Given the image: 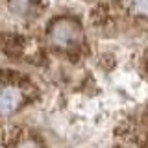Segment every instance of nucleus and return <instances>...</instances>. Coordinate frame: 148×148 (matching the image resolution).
I'll return each mask as SVG.
<instances>
[{
  "label": "nucleus",
  "instance_id": "obj_1",
  "mask_svg": "<svg viewBox=\"0 0 148 148\" xmlns=\"http://www.w3.org/2000/svg\"><path fill=\"white\" fill-rule=\"evenodd\" d=\"M74 137L148 148V0H0V148Z\"/></svg>",
  "mask_w": 148,
  "mask_h": 148
}]
</instances>
